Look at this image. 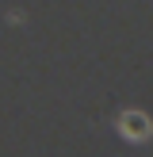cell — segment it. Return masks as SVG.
I'll use <instances>...</instances> for the list:
<instances>
[{
    "mask_svg": "<svg viewBox=\"0 0 153 157\" xmlns=\"http://www.w3.org/2000/svg\"><path fill=\"white\" fill-rule=\"evenodd\" d=\"M119 134L130 138V142H149L153 138V123L145 119L142 111H122L119 115Z\"/></svg>",
    "mask_w": 153,
    "mask_h": 157,
    "instance_id": "obj_1",
    "label": "cell"
}]
</instances>
